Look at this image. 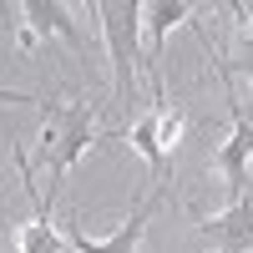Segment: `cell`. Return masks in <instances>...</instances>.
<instances>
[{
    "label": "cell",
    "mask_w": 253,
    "mask_h": 253,
    "mask_svg": "<svg viewBox=\"0 0 253 253\" xmlns=\"http://www.w3.org/2000/svg\"><path fill=\"white\" fill-rule=\"evenodd\" d=\"M213 66L223 71V96H228V112H233V137L223 142V152H218V167H223V177H228V203H238L248 193V157H253V122L243 112V101L233 91V71H228V61L213 56Z\"/></svg>",
    "instance_id": "obj_3"
},
{
    "label": "cell",
    "mask_w": 253,
    "mask_h": 253,
    "mask_svg": "<svg viewBox=\"0 0 253 253\" xmlns=\"http://www.w3.org/2000/svg\"><path fill=\"white\" fill-rule=\"evenodd\" d=\"M101 15V31H107V51H112V101L126 112L132 107V56H137V20H142V5L137 0H101L96 5Z\"/></svg>",
    "instance_id": "obj_2"
},
{
    "label": "cell",
    "mask_w": 253,
    "mask_h": 253,
    "mask_svg": "<svg viewBox=\"0 0 253 253\" xmlns=\"http://www.w3.org/2000/svg\"><path fill=\"white\" fill-rule=\"evenodd\" d=\"M198 233L218 253H253V198L243 193L238 203H228L218 218H203Z\"/></svg>",
    "instance_id": "obj_5"
},
{
    "label": "cell",
    "mask_w": 253,
    "mask_h": 253,
    "mask_svg": "<svg viewBox=\"0 0 253 253\" xmlns=\"http://www.w3.org/2000/svg\"><path fill=\"white\" fill-rule=\"evenodd\" d=\"M162 198H167V182H152V193L132 208V223H126L117 238H86V233H81V223L71 218V223H66L71 253H137V243H142V233H147V223H152V213L162 208Z\"/></svg>",
    "instance_id": "obj_4"
},
{
    "label": "cell",
    "mask_w": 253,
    "mask_h": 253,
    "mask_svg": "<svg viewBox=\"0 0 253 253\" xmlns=\"http://www.w3.org/2000/svg\"><path fill=\"white\" fill-rule=\"evenodd\" d=\"M10 101H36L46 112V162H51V198L61 193V177L76 167V157L96 142V126H91V107L76 101V107H61L51 96H20V91H0Z\"/></svg>",
    "instance_id": "obj_1"
},
{
    "label": "cell",
    "mask_w": 253,
    "mask_h": 253,
    "mask_svg": "<svg viewBox=\"0 0 253 253\" xmlns=\"http://www.w3.org/2000/svg\"><path fill=\"white\" fill-rule=\"evenodd\" d=\"M132 147L152 162V182H167V152H162V107H152L132 126Z\"/></svg>",
    "instance_id": "obj_7"
},
{
    "label": "cell",
    "mask_w": 253,
    "mask_h": 253,
    "mask_svg": "<svg viewBox=\"0 0 253 253\" xmlns=\"http://www.w3.org/2000/svg\"><path fill=\"white\" fill-rule=\"evenodd\" d=\"M31 15V31H56L61 41H66L71 51H86V41H81V31H76V20L66 15V5H56V0H26L20 5Z\"/></svg>",
    "instance_id": "obj_6"
}]
</instances>
